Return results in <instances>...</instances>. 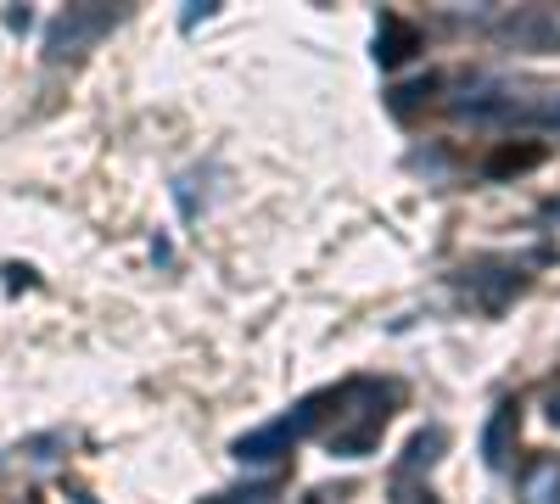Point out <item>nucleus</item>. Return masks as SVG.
<instances>
[{"label":"nucleus","mask_w":560,"mask_h":504,"mask_svg":"<svg viewBox=\"0 0 560 504\" xmlns=\"http://www.w3.org/2000/svg\"><path fill=\"white\" fill-rule=\"evenodd\" d=\"M314 426H319V398H308V403L292 409V415H280V421H269V426L236 437V460H242V466H269V460H280V454H292V443L308 437Z\"/></svg>","instance_id":"nucleus-1"},{"label":"nucleus","mask_w":560,"mask_h":504,"mask_svg":"<svg viewBox=\"0 0 560 504\" xmlns=\"http://www.w3.org/2000/svg\"><path fill=\"white\" fill-rule=\"evenodd\" d=\"M113 23H118L113 7H68V12L51 23V34H45V57H51V62L79 57V51H90V45H96Z\"/></svg>","instance_id":"nucleus-2"},{"label":"nucleus","mask_w":560,"mask_h":504,"mask_svg":"<svg viewBox=\"0 0 560 504\" xmlns=\"http://www.w3.org/2000/svg\"><path fill=\"white\" fill-rule=\"evenodd\" d=\"M516 421H522V415H516V403H499V409H493V421H488V432H482V460H488L493 471L510 460V443H516Z\"/></svg>","instance_id":"nucleus-3"},{"label":"nucleus","mask_w":560,"mask_h":504,"mask_svg":"<svg viewBox=\"0 0 560 504\" xmlns=\"http://www.w3.org/2000/svg\"><path fill=\"white\" fill-rule=\"evenodd\" d=\"M420 51V34L404 23V17H382V34H376V57H382V68H398V62H409Z\"/></svg>","instance_id":"nucleus-4"},{"label":"nucleus","mask_w":560,"mask_h":504,"mask_svg":"<svg viewBox=\"0 0 560 504\" xmlns=\"http://www.w3.org/2000/svg\"><path fill=\"white\" fill-rule=\"evenodd\" d=\"M527 499L533 504H560V460H544L527 471Z\"/></svg>","instance_id":"nucleus-5"},{"label":"nucleus","mask_w":560,"mask_h":504,"mask_svg":"<svg viewBox=\"0 0 560 504\" xmlns=\"http://www.w3.org/2000/svg\"><path fill=\"white\" fill-rule=\"evenodd\" d=\"M62 443H68L62 432H45V437H28V443H18V460H23V466H51Z\"/></svg>","instance_id":"nucleus-6"},{"label":"nucleus","mask_w":560,"mask_h":504,"mask_svg":"<svg viewBox=\"0 0 560 504\" xmlns=\"http://www.w3.org/2000/svg\"><path fill=\"white\" fill-rule=\"evenodd\" d=\"M438 448H443V432H438V426H432V432H420V437L409 443V454H404V471L432 466V460H438Z\"/></svg>","instance_id":"nucleus-7"},{"label":"nucleus","mask_w":560,"mask_h":504,"mask_svg":"<svg viewBox=\"0 0 560 504\" xmlns=\"http://www.w3.org/2000/svg\"><path fill=\"white\" fill-rule=\"evenodd\" d=\"M527 163H538V152H533V146H527V152H499L488 168H493V174H510V168H527Z\"/></svg>","instance_id":"nucleus-8"},{"label":"nucleus","mask_w":560,"mask_h":504,"mask_svg":"<svg viewBox=\"0 0 560 504\" xmlns=\"http://www.w3.org/2000/svg\"><path fill=\"white\" fill-rule=\"evenodd\" d=\"M393 504H438L427 488H409V482H398V493H393Z\"/></svg>","instance_id":"nucleus-9"},{"label":"nucleus","mask_w":560,"mask_h":504,"mask_svg":"<svg viewBox=\"0 0 560 504\" xmlns=\"http://www.w3.org/2000/svg\"><path fill=\"white\" fill-rule=\"evenodd\" d=\"M202 17H213V7H191V12H185V17H179V23H185V28H197V23H202Z\"/></svg>","instance_id":"nucleus-10"},{"label":"nucleus","mask_w":560,"mask_h":504,"mask_svg":"<svg viewBox=\"0 0 560 504\" xmlns=\"http://www.w3.org/2000/svg\"><path fill=\"white\" fill-rule=\"evenodd\" d=\"M544 118H549V124L560 129V102H549V107H544Z\"/></svg>","instance_id":"nucleus-11"},{"label":"nucleus","mask_w":560,"mask_h":504,"mask_svg":"<svg viewBox=\"0 0 560 504\" xmlns=\"http://www.w3.org/2000/svg\"><path fill=\"white\" fill-rule=\"evenodd\" d=\"M549 421H555V426H560V392H555V398H549Z\"/></svg>","instance_id":"nucleus-12"}]
</instances>
